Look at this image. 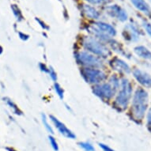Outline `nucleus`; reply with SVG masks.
<instances>
[{
  "instance_id": "f257e3e1",
  "label": "nucleus",
  "mask_w": 151,
  "mask_h": 151,
  "mask_svg": "<svg viewBox=\"0 0 151 151\" xmlns=\"http://www.w3.org/2000/svg\"><path fill=\"white\" fill-rule=\"evenodd\" d=\"M148 93L145 89L139 88L135 91L132 101V112L137 120L143 119L148 106Z\"/></svg>"
},
{
  "instance_id": "9b49d317",
  "label": "nucleus",
  "mask_w": 151,
  "mask_h": 151,
  "mask_svg": "<svg viewBox=\"0 0 151 151\" xmlns=\"http://www.w3.org/2000/svg\"><path fill=\"white\" fill-rule=\"evenodd\" d=\"M111 66L116 70L118 71H122L124 73L128 74L131 72V68L128 66V64H127L126 63L123 61L122 60H119L118 58H115L113 60H111Z\"/></svg>"
},
{
  "instance_id": "b1692460",
  "label": "nucleus",
  "mask_w": 151,
  "mask_h": 151,
  "mask_svg": "<svg viewBox=\"0 0 151 151\" xmlns=\"http://www.w3.org/2000/svg\"><path fill=\"white\" fill-rule=\"evenodd\" d=\"M147 124H148V126L151 127V108L149 110L148 114H147Z\"/></svg>"
},
{
  "instance_id": "412c9836",
  "label": "nucleus",
  "mask_w": 151,
  "mask_h": 151,
  "mask_svg": "<svg viewBox=\"0 0 151 151\" xmlns=\"http://www.w3.org/2000/svg\"><path fill=\"white\" fill-rule=\"evenodd\" d=\"M142 25H143L144 29H146V32L148 33L149 36L151 37V24L150 23L147 22L146 21H143L142 22Z\"/></svg>"
},
{
  "instance_id": "9d476101",
  "label": "nucleus",
  "mask_w": 151,
  "mask_h": 151,
  "mask_svg": "<svg viewBox=\"0 0 151 151\" xmlns=\"http://www.w3.org/2000/svg\"><path fill=\"white\" fill-rule=\"evenodd\" d=\"M133 75L142 86L145 87H151V76L148 73L139 69H135L133 71Z\"/></svg>"
},
{
  "instance_id": "a878e982",
  "label": "nucleus",
  "mask_w": 151,
  "mask_h": 151,
  "mask_svg": "<svg viewBox=\"0 0 151 151\" xmlns=\"http://www.w3.org/2000/svg\"><path fill=\"white\" fill-rule=\"evenodd\" d=\"M7 103L9 105H10V106H11V108H13V109H14V111L16 112V114H18V113H17V108L15 106L14 104V103L10 101H7Z\"/></svg>"
},
{
  "instance_id": "0eeeda50",
  "label": "nucleus",
  "mask_w": 151,
  "mask_h": 151,
  "mask_svg": "<svg viewBox=\"0 0 151 151\" xmlns=\"http://www.w3.org/2000/svg\"><path fill=\"white\" fill-rule=\"evenodd\" d=\"M116 89H115L109 82V83H104V84L99 85L94 87L93 92L97 97H101L102 99L109 100L114 95Z\"/></svg>"
},
{
  "instance_id": "f3484780",
  "label": "nucleus",
  "mask_w": 151,
  "mask_h": 151,
  "mask_svg": "<svg viewBox=\"0 0 151 151\" xmlns=\"http://www.w3.org/2000/svg\"><path fill=\"white\" fill-rule=\"evenodd\" d=\"M41 118H42V123H43V124H44V126H45V128H46V130H47V131H48L49 133H51V134H53V133H54V131H53V130H52V127L50 126V124L47 123L46 116L44 114H42V116H41Z\"/></svg>"
},
{
  "instance_id": "2eb2a0df",
  "label": "nucleus",
  "mask_w": 151,
  "mask_h": 151,
  "mask_svg": "<svg viewBox=\"0 0 151 151\" xmlns=\"http://www.w3.org/2000/svg\"><path fill=\"white\" fill-rule=\"evenodd\" d=\"M82 10L85 14L86 15V17L91 18V19H97L100 16V14L98 13L96 9L91 6L84 4L82 6Z\"/></svg>"
},
{
  "instance_id": "c756f323",
  "label": "nucleus",
  "mask_w": 151,
  "mask_h": 151,
  "mask_svg": "<svg viewBox=\"0 0 151 151\" xmlns=\"http://www.w3.org/2000/svg\"><path fill=\"white\" fill-rule=\"evenodd\" d=\"M2 52H3V47L0 46V55L2 54Z\"/></svg>"
},
{
  "instance_id": "f03ea898",
  "label": "nucleus",
  "mask_w": 151,
  "mask_h": 151,
  "mask_svg": "<svg viewBox=\"0 0 151 151\" xmlns=\"http://www.w3.org/2000/svg\"><path fill=\"white\" fill-rule=\"evenodd\" d=\"M132 94V86L127 79H123L121 82V88L119 90L115 104L120 109H126Z\"/></svg>"
},
{
  "instance_id": "4be33fe9",
  "label": "nucleus",
  "mask_w": 151,
  "mask_h": 151,
  "mask_svg": "<svg viewBox=\"0 0 151 151\" xmlns=\"http://www.w3.org/2000/svg\"><path fill=\"white\" fill-rule=\"evenodd\" d=\"M48 74H49L50 77L52 78V79L53 81H56L57 80V75H56V73L54 70V69L52 67H50L48 68Z\"/></svg>"
},
{
  "instance_id": "393cba45",
  "label": "nucleus",
  "mask_w": 151,
  "mask_h": 151,
  "mask_svg": "<svg viewBox=\"0 0 151 151\" xmlns=\"http://www.w3.org/2000/svg\"><path fill=\"white\" fill-rule=\"evenodd\" d=\"M89 1V3H93V4H99V3H102L104 2H106L108 0H87Z\"/></svg>"
},
{
  "instance_id": "a211bd4d",
  "label": "nucleus",
  "mask_w": 151,
  "mask_h": 151,
  "mask_svg": "<svg viewBox=\"0 0 151 151\" xmlns=\"http://www.w3.org/2000/svg\"><path fill=\"white\" fill-rule=\"evenodd\" d=\"M54 88L55 92H56V93H57L58 96L60 97V99H63V93H64V92H63V89L62 87L60 86L58 83L55 82L54 85Z\"/></svg>"
},
{
  "instance_id": "f8f14e48",
  "label": "nucleus",
  "mask_w": 151,
  "mask_h": 151,
  "mask_svg": "<svg viewBox=\"0 0 151 151\" xmlns=\"http://www.w3.org/2000/svg\"><path fill=\"white\" fill-rule=\"evenodd\" d=\"M125 32L128 34L129 40L133 42L138 41L139 39V31L138 28L133 24H128L125 27Z\"/></svg>"
},
{
  "instance_id": "ddd939ff",
  "label": "nucleus",
  "mask_w": 151,
  "mask_h": 151,
  "mask_svg": "<svg viewBox=\"0 0 151 151\" xmlns=\"http://www.w3.org/2000/svg\"><path fill=\"white\" fill-rule=\"evenodd\" d=\"M132 4L141 12L146 15L151 14V9L145 0H131Z\"/></svg>"
},
{
  "instance_id": "1a4fd4ad",
  "label": "nucleus",
  "mask_w": 151,
  "mask_h": 151,
  "mask_svg": "<svg viewBox=\"0 0 151 151\" xmlns=\"http://www.w3.org/2000/svg\"><path fill=\"white\" fill-rule=\"evenodd\" d=\"M50 119L52 121V123L54 124V125L55 126V127L58 129V131H60V134H63V136L67 137L68 139H74L76 138V135L72 132L70 130L67 128V127L65 126L64 124H63L62 122H60L57 118H55L53 116H50Z\"/></svg>"
},
{
  "instance_id": "7ed1b4c3",
  "label": "nucleus",
  "mask_w": 151,
  "mask_h": 151,
  "mask_svg": "<svg viewBox=\"0 0 151 151\" xmlns=\"http://www.w3.org/2000/svg\"><path fill=\"white\" fill-rule=\"evenodd\" d=\"M83 45L88 51L102 57H107L109 55L108 48L93 37H86L84 40Z\"/></svg>"
},
{
  "instance_id": "5701e85b",
  "label": "nucleus",
  "mask_w": 151,
  "mask_h": 151,
  "mask_svg": "<svg viewBox=\"0 0 151 151\" xmlns=\"http://www.w3.org/2000/svg\"><path fill=\"white\" fill-rule=\"evenodd\" d=\"M100 147L104 151H114L112 149H111L110 147H109L108 146L106 145H104V144H102V143H100L99 144Z\"/></svg>"
},
{
  "instance_id": "6ab92c4d",
  "label": "nucleus",
  "mask_w": 151,
  "mask_h": 151,
  "mask_svg": "<svg viewBox=\"0 0 151 151\" xmlns=\"http://www.w3.org/2000/svg\"><path fill=\"white\" fill-rule=\"evenodd\" d=\"M79 146L86 151H94V147L92 146L91 143L85 142H79Z\"/></svg>"
},
{
  "instance_id": "c85d7f7f",
  "label": "nucleus",
  "mask_w": 151,
  "mask_h": 151,
  "mask_svg": "<svg viewBox=\"0 0 151 151\" xmlns=\"http://www.w3.org/2000/svg\"><path fill=\"white\" fill-rule=\"evenodd\" d=\"M19 36H20L21 39H22V40H26L29 39V36H28V35H24L23 33H22V32H19Z\"/></svg>"
},
{
  "instance_id": "bb28decb",
  "label": "nucleus",
  "mask_w": 151,
  "mask_h": 151,
  "mask_svg": "<svg viewBox=\"0 0 151 151\" xmlns=\"http://www.w3.org/2000/svg\"><path fill=\"white\" fill-rule=\"evenodd\" d=\"M36 20H37V22H38L40 23V25H41V27H42V28H44V29H48V27H47V25H45V23L43 22L42 21H40V19H39V18H36Z\"/></svg>"
},
{
  "instance_id": "4468645a",
  "label": "nucleus",
  "mask_w": 151,
  "mask_h": 151,
  "mask_svg": "<svg viewBox=\"0 0 151 151\" xmlns=\"http://www.w3.org/2000/svg\"><path fill=\"white\" fill-rule=\"evenodd\" d=\"M134 52L139 57L144 60H151V52L145 46H137L134 47Z\"/></svg>"
},
{
  "instance_id": "cd10ccee",
  "label": "nucleus",
  "mask_w": 151,
  "mask_h": 151,
  "mask_svg": "<svg viewBox=\"0 0 151 151\" xmlns=\"http://www.w3.org/2000/svg\"><path fill=\"white\" fill-rule=\"evenodd\" d=\"M40 69H41V70H42V71H45V73H48V69H47V67H45V64H42V63H40Z\"/></svg>"
},
{
  "instance_id": "39448f33",
  "label": "nucleus",
  "mask_w": 151,
  "mask_h": 151,
  "mask_svg": "<svg viewBox=\"0 0 151 151\" xmlns=\"http://www.w3.org/2000/svg\"><path fill=\"white\" fill-rule=\"evenodd\" d=\"M92 30L97 37L107 39L109 37H114L116 34V29L111 25L104 22H95L91 25Z\"/></svg>"
},
{
  "instance_id": "20e7f679",
  "label": "nucleus",
  "mask_w": 151,
  "mask_h": 151,
  "mask_svg": "<svg viewBox=\"0 0 151 151\" xmlns=\"http://www.w3.org/2000/svg\"><path fill=\"white\" fill-rule=\"evenodd\" d=\"M82 76L87 82L93 84H98L106 78V74L101 70L94 68H85L82 71Z\"/></svg>"
},
{
  "instance_id": "423d86ee",
  "label": "nucleus",
  "mask_w": 151,
  "mask_h": 151,
  "mask_svg": "<svg viewBox=\"0 0 151 151\" xmlns=\"http://www.w3.org/2000/svg\"><path fill=\"white\" fill-rule=\"evenodd\" d=\"M78 62L81 64L90 67H101L102 66L101 61L96 56L89 54L88 52H82L76 55Z\"/></svg>"
},
{
  "instance_id": "dca6fc26",
  "label": "nucleus",
  "mask_w": 151,
  "mask_h": 151,
  "mask_svg": "<svg viewBox=\"0 0 151 151\" xmlns=\"http://www.w3.org/2000/svg\"><path fill=\"white\" fill-rule=\"evenodd\" d=\"M11 9L13 10V13H14V14L16 17H17V19L18 21H21L23 19V16L22 14V12H21V10H19V8L17 7L16 5H11Z\"/></svg>"
},
{
  "instance_id": "6e6552de",
  "label": "nucleus",
  "mask_w": 151,
  "mask_h": 151,
  "mask_svg": "<svg viewBox=\"0 0 151 151\" xmlns=\"http://www.w3.org/2000/svg\"><path fill=\"white\" fill-rule=\"evenodd\" d=\"M107 14L110 16L116 17L121 22H125L127 19V14L125 10L118 5H111L105 8Z\"/></svg>"
},
{
  "instance_id": "aec40b11",
  "label": "nucleus",
  "mask_w": 151,
  "mask_h": 151,
  "mask_svg": "<svg viewBox=\"0 0 151 151\" xmlns=\"http://www.w3.org/2000/svg\"><path fill=\"white\" fill-rule=\"evenodd\" d=\"M48 139H49L50 144L52 145L53 150L55 151H58V150H59V146H58V144L57 142H56V140H55L52 136H49L48 137Z\"/></svg>"
},
{
  "instance_id": "7c9ffc66",
  "label": "nucleus",
  "mask_w": 151,
  "mask_h": 151,
  "mask_svg": "<svg viewBox=\"0 0 151 151\" xmlns=\"http://www.w3.org/2000/svg\"><path fill=\"white\" fill-rule=\"evenodd\" d=\"M150 3H151V0H150Z\"/></svg>"
}]
</instances>
